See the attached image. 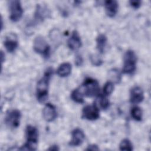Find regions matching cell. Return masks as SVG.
<instances>
[{
    "label": "cell",
    "mask_w": 151,
    "mask_h": 151,
    "mask_svg": "<svg viewBox=\"0 0 151 151\" xmlns=\"http://www.w3.org/2000/svg\"><path fill=\"white\" fill-rule=\"evenodd\" d=\"M82 88L84 90L83 93L86 96L94 97L99 94V84L97 80L94 78H86L82 84Z\"/></svg>",
    "instance_id": "cell-4"
},
{
    "label": "cell",
    "mask_w": 151,
    "mask_h": 151,
    "mask_svg": "<svg viewBox=\"0 0 151 151\" xmlns=\"http://www.w3.org/2000/svg\"><path fill=\"white\" fill-rule=\"evenodd\" d=\"M68 46L71 50L76 51L81 46V40L78 32L76 30L72 32V34L68 40Z\"/></svg>",
    "instance_id": "cell-12"
},
{
    "label": "cell",
    "mask_w": 151,
    "mask_h": 151,
    "mask_svg": "<svg viewBox=\"0 0 151 151\" xmlns=\"http://www.w3.org/2000/svg\"><path fill=\"white\" fill-rule=\"evenodd\" d=\"M90 61H91V63L94 65L99 66L102 63V60L100 59V58L97 55L93 54V55H90Z\"/></svg>",
    "instance_id": "cell-23"
},
{
    "label": "cell",
    "mask_w": 151,
    "mask_h": 151,
    "mask_svg": "<svg viewBox=\"0 0 151 151\" xmlns=\"http://www.w3.org/2000/svg\"><path fill=\"white\" fill-rule=\"evenodd\" d=\"M100 116L99 109L96 104L87 105L82 110V117L88 120H95Z\"/></svg>",
    "instance_id": "cell-8"
},
{
    "label": "cell",
    "mask_w": 151,
    "mask_h": 151,
    "mask_svg": "<svg viewBox=\"0 0 151 151\" xmlns=\"http://www.w3.org/2000/svg\"><path fill=\"white\" fill-rule=\"evenodd\" d=\"M33 48L34 51L41 54L44 57H48L50 54V47L45 38L41 36H37L34 40Z\"/></svg>",
    "instance_id": "cell-5"
},
{
    "label": "cell",
    "mask_w": 151,
    "mask_h": 151,
    "mask_svg": "<svg viewBox=\"0 0 151 151\" xmlns=\"http://www.w3.org/2000/svg\"><path fill=\"white\" fill-rule=\"evenodd\" d=\"M86 150H99V148L96 145H91L88 146V147L86 149Z\"/></svg>",
    "instance_id": "cell-25"
},
{
    "label": "cell",
    "mask_w": 151,
    "mask_h": 151,
    "mask_svg": "<svg viewBox=\"0 0 151 151\" xmlns=\"http://www.w3.org/2000/svg\"><path fill=\"white\" fill-rule=\"evenodd\" d=\"M48 150H59V148L57 146H56V145H53V146H50V147L48 148Z\"/></svg>",
    "instance_id": "cell-27"
},
{
    "label": "cell",
    "mask_w": 151,
    "mask_h": 151,
    "mask_svg": "<svg viewBox=\"0 0 151 151\" xmlns=\"http://www.w3.org/2000/svg\"><path fill=\"white\" fill-rule=\"evenodd\" d=\"M71 65L69 63H64L60 65L56 73L58 76L65 77L68 76L71 73Z\"/></svg>",
    "instance_id": "cell-15"
},
{
    "label": "cell",
    "mask_w": 151,
    "mask_h": 151,
    "mask_svg": "<svg viewBox=\"0 0 151 151\" xmlns=\"http://www.w3.org/2000/svg\"><path fill=\"white\" fill-rule=\"evenodd\" d=\"M113 89H114V84L113 83V82L110 81H108L105 83L103 87V91L104 95L106 96L110 95L113 92Z\"/></svg>",
    "instance_id": "cell-21"
},
{
    "label": "cell",
    "mask_w": 151,
    "mask_h": 151,
    "mask_svg": "<svg viewBox=\"0 0 151 151\" xmlns=\"http://www.w3.org/2000/svg\"><path fill=\"white\" fill-rule=\"evenodd\" d=\"M4 45L6 50L8 52H12L15 51L18 45V40L15 34H9L5 38V40L4 41Z\"/></svg>",
    "instance_id": "cell-13"
},
{
    "label": "cell",
    "mask_w": 151,
    "mask_h": 151,
    "mask_svg": "<svg viewBox=\"0 0 151 151\" xmlns=\"http://www.w3.org/2000/svg\"><path fill=\"white\" fill-rule=\"evenodd\" d=\"M129 2H130V5L135 9L138 8L141 5L140 1H130Z\"/></svg>",
    "instance_id": "cell-24"
},
{
    "label": "cell",
    "mask_w": 151,
    "mask_h": 151,
    "mask_svg": "<svg viewBox=\"0 0 151 151\" xmlns=\"http://www.w3.org/2000/svg\"><path fill=\"white\" fill-rule=\"evenodd\" d=\"M109 77L110 78V81L115 82L116 83H119L121 80V75L119 70L116 69H112L109 71Z\"/></svg>",
    "instance_id": "cell-19"
},
{
    "label": "cell",
    "mask_w": 151,
    "mask_h": 151,
    "mask_svg": "<svg viewBox=\"0 0 151 151\" xmlns=\"http://www.w3.org/2000/svg\"><path fill=\"white\" fill-rule=\"evenodd\" d=\"M99 103L103 109H106L109 106V101L104 95H100L99 96Z\"/></svg>",
    "instance_id": "cell-22"
},
{
    "label": "cell",
    "mask_w": 151,
    "mask_h": 151,
    "mask_svg": "<svg viewBox=\"0 0 151 151\" xmlns=\"http://www.w3.org/2000/svg\"><path fill=\"white\" fill-rule=\"evenodd\" d=\"M71 97L73 101L78 103H83L84 102L83 95L81 91L78 89H74L71 94Z\"/></svg>",
    "instance_id": "cell-17"
},
{
    "label": "cell",
    "mask_w": 151,
    "mask_h": 151,
    "mask_svg": "<svg viewBox=\"0 0 151 151\" xmlns=\"http://www.w3.org/2000/svg\"><path fill=\"white\" fill-rule=\"evenodd\" d=\"M144 99L143 91L139 86L133 87L130 93V101L133 104H138Z\"/></svg>",
    "instance_id": "cell-11"
},
{
    "label": "cell",
    "mask_w": 151,
    "mask_h": 151,
    "mask_svg": "<svg viewBox=\"0 0 151 151\" xmlns=\"http://www.w3.org/2000/svg\"><path fill=\"white\" fill-rule=\"evenodd\" d=\"M21 114L19 110L13 109L8 111L5 117L6 124L12 128H17L19 126Z\"/></svg>",
    "instance_id": "cell-6"
},
{
    "label": "cell",
    "mask_w": 151,
    "mask_h": 151,
    "mask_svg": "<svg viewBox=\"0 0 151 151\" xmlns=\"http://www.w3.org/2000/svg\"><path fill=\"white\" fill-rule=\"evenodd\" d=\"M120 150H132L133 145L131 142L127 139H124L122 140L119 145Z\"/></svg>",
    "instance_id": "cell-20"
},
{
    "label": "cell",
    "mask_w": 151,
    "mask_h": 151,
    "mask_svg": "<svg viewBox=\"0 0 151 151\" xmlns=\"http://www.w3.org/2000/svg\"><path fill=\"white\" fill-rule=\"evenodd\" d=\"M42 116L47 122L54 121L57 116L55 107L51 103L46 104L42 110Z\"/></svg>",
    "instance_id": "cell-9"
},
{
    "label": "cell",
    "mask_w": 151,
    "mask_h": 151,
    "mask_svg": "<svg viewBox=\"0 0 151 151\" xmlns=\"http://www.w3.org/2000/svg\"><path fill=\"white\" fill-rule=\"evenodd\" d=\"M82 62H83V60H82L81 57L80 56V55L77 56V57H76V61H75L76 64L77 65H78V66L81 65Z\"/></svg>",
    "instance_id": "cell-26"
},
{
    "label": "cell",
    "mask_w": 151,
    "mask_h": 151,
    "mask_svg": "<svg viewBox=\"0 0 151 151\" xmlns=\"http://www.w3.org/2000/svg\"><path fill=\"white\" fill-rule=\"evenodd\" d=\"M72 139L69 143L72 146H78L82 144L84 139L85 135L82 130L79 128H76L73 130L71 133Z\"/></svg>",
    "instance_id": "cell-10"
},
{
    "label": "cell",
    "mask_w": 151,
    "mask_h": 151,
    "mask_svg": "<svg viewBox=\"0 0 151 151\" xmlns=\"http://www.w3.org/2000/svg\"><path fill=\"white\" fill-rule=\"evenodd\" d=\"M131 116L136 121H140L142 117V111L140 107L137 106L133 107L131 110Z\"/></svg>",
    "instance_id": "cell-18"
},
{
    "label": "cell",
    "mask_w": 151,
    "mask_h": 151,
    "mask_svg": "<svg viewBox=\"0 0 151 151\" xmlns=\"http://www.w3.org/2000/svg\"><path fill=\"white\" fill-rule=\"evenodd\" d=\"M107 37L104 34H100L96 38L97 48L100 53H103L104 51L107 44Z\"/></svg>",
    "instance_id": "cell-16"
},
{
    "label": "cell",
    "mask_w": 151,
    "mask_h": 151,
    "mask_svg": "<svg viewBox=\"0 0 151 151\" xmlns=\"http://www.w3.org/2000/svg\"><path fill=\"white\" fill-rule=\"evenodd\" d=\"M27 142L19 150H35L37 149L38 133L37 129L31 125H28L25 130Z\"/></svg>",
    "instance_id": "cell-2"
},
{
    "label": "cell",
    "mask_w": 151,
    "mask_h": 151,
    "mask_svg": "<svg viewBox=\"0 0 151 151\" xmlns=\"http://www.w3.org/2000/svg\"><path fill=\"white\" fill-rule=\"evenodd\" d=\"M137 57L133 50H127L124 55L123 73L127 74H133L136 69Z\"/></svg>",
    "instance_id": "cell-3"
},
{
    "label": "cell",
    "mask_w": 151,
    "mask_h": 151,
    "mask_svg": "<svg viewBox=\"0 0 151 151\" xmlns=\"http://www.w3.org/2000/svg\"><path fill=\"white\" fill-rule=\"evenodd\" d=\"M53 71L51 68H48L43 77L40 79L37 85V97L40 103H44L48 99V90L50 77Z\"/></svg>",
    "instance_id": "cell-1"
},
{
    "label": "cell",
    "mask_w": 151,
    "mask_h": 151,
    "mask_svg": "<svg viewBox=\"0 0 151 151\" xmlns=\"http://www.w3.org/2000/svg\"><path fill=\"white\" fill-rule=\"evenodd\" d=\"M9 11L11 20L13 22L19 21L23 14V9L20 1L17 0L11 1L9 2Z\"/></svg>",
    "instance_id": "cell-7"
},
{
    "label": "cell",
    "mask_w": 151,
    "mask_h": 151,
    "mask_svg": "<svg viewBox=\"0 0 151 151\" xmlns=\"http://www.w3.org/2000/svg\"><path fill=\"white\" fill-rule=\"evenodd\" d=\"M106 12L110 17H113L116 15L118 10V3L114 0H108L105 1L104 4Z\"/></svg>",
    "instance_id": "cell-14"
}]
</instances>
